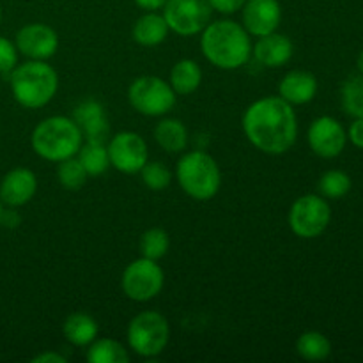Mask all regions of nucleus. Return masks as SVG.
<instances>
[{"instance_id": "obj_15", "label": "nucleus", "mask_w": 363, "mask_h": 363, "mask_svg": "<svg viewBox=\"0 0 363 363\" xmlns=\"http://www.w3.org/2000/svg\"><path fill=\"white\" fill-rule=\"evenodd\" d=\"M38 191V177L28 169H14L0 183V201L9 208L25 206Z\"/></svg>"}, {"instance_id": "obj_28", "label": "nucleus", "mask_w": 363, "mask_h": 363, "mask_svg": "<svg viewBox=\"0 0 363 363\" xmlns=\"http://www.w3.org/2000/svg\"><path fill=\"white\" fill-rule=\"evenodd\" d=\"M340 98H342V108L347 116L363 117V77H351L344 82L342 91H340Z\"/></svg>"}, {"instance_id": "obj_34", "label": "nucleus", "mask_w": 363, "mask_h": 363, "mask_svg": "<svg viewBox=\"0 0 363 363\" xmlns=\"http://www.w3.org/2000/svg\"><path fill=\"white\" fill-rule=\"evenodd\" d=\"M34 363H66V358L59 353H53V351H46V353L38 354V357L32 358Z\"/></svg>"}, {"instance_id": "obj_21", "label": "nucleus", "mask_w": 363, "mask_h": 363, "mask_svg": "<svg viewBox=\"0 0 363 363\" xmlns=\"http://www.w3.org/2000/svg\"><path fill=\"white\" fill-rule=\"evenodd\" d=\"M202 82V71L199 64L191 59H183L174 64L170 71V87L176 94L188 96L199 89Z\"/></svg>"}, {"instance_id": "obj_25", "label": "nucleus", "mask_w": 363, "mask_h": 363, "mask_svg": "<svg viewBox=\"0 0 363 363\" xmlns=\"http://www.w3.org/2000/svg\"><path fill=\"white\" fill-rule=\"evenodd\" d=\"M296 351L303 360L323 362L332 353V344L323 333L305 332L301 333L296 342Z\"/></svg>"}, {"instance_id": "obj_36", "label": "nucleus", "mask_w": 363, "mask_h": 363, "mask_svg": "<svg viewBox=\"0 0 363 363\" xmlns=\"http://www.w3.org/2000/svg\"><path fill=\"white\" fill-rule=\"evenodd\" d=\"M358 71H360V74L363 77V50L360 52V55H358Z\"/></svg>"}, {"instance_id": "obj_1", "label": "nucleus", "mask_w": 363, "mask_h": 363, "mask_svg": "<svg viewBox=\"0 0 363 363\" xmlns=\"http://www.w3.org/2000/svg\"><path fill=\"white\" fill-rule=\"evenodd\" d=\"M243 131L248 142L266 155H284L298 137V119L293 105L280 96L257 99L243 113Z\"/></svg>"}, {"instance_id": "obj_20", "label": "nucleus", "mask_w": 363, "mask_h": 363, "mask_svg": "<svg viewBox=\"0 0 363 363\" xmlns=\"http://www.w3.org/2000/svg\"><path fill=\"white\" fill-rule=\"evenodd\" d=\"M98 330L96 319L92 315L84 314V312L71 314L62 325V333L67 342L78 347L89 346L91 342H94L96 337H98Z\"/></svg>"}, {"instance_id": "obj_22", "label": "nucleus", "mask_w": 363, "mask_h": 363, "mask_svg": "<svg viewBox=\"0 0 363 363\" xmlns=\"http://www.w3.org/2000/svg\"><path fill=\"white\" fill-rule=\"evenodd\" d=\"M155 138L165 151L181 152L188 145L186 126L177 119H163L156 124Z\"/></svg>"}, {"instance_id": "obj_31", "label": "nucleus", "mask_w": 363, "mask_h": 363, "mask_svg": "<svg viewBox=\"0 0 363 363\" xmlns=\"http://www.w3.org/2000/svg\"><path fill=\"white\" fill-rule=\"evenodd\" d=\"M18 50L16 45L6 38H0V74H11V71L16 67Z\"/></svg>"}, {"instance_id": "obj_10", "label": "nucleus", "mask_w": 363, "mask_h": 363, "mask_svg": "<svg viewBox=\"0 0 363 363\" xmlns=\"http://www.w3.org/2000/svg\"><path fill=\"white\" fill-rule=\"evenodd\" d=\"M213 7L209 0H167L163 18L176 34L195 35L204 30L211 20Z\"/></svg>"}, {"instance_id": "obj_8", "label": "nucleus", "mask_w": 363, "mask_h": 363, "mask_svg": "<svg viewBox=\"0 0 363 363\" xmlns=\"http://www.w3.org/2000/svg\"><path fill=\"white\" fill-rule=\"evenodd\" d=\"M287 220H289L291 230L298 238L312 240V238L321 236L330 225L332 209L321 195H303L291 206Z\"/></svg>"}, {"instance_id": "obj_19", "label": "nucleus", "mask_w": 363, "mask_h": 363, "mask_svg": "<svg viewBox=\"0 0 363 363\" xmlns=\"http://www.w3.org/2000/svg\"><path fill=\"white\" fill-rule=\"evenodd\" d=\"M169 25H167L163 14H156L155 11H147L144 16L138 18L133 25V41L142 46H158L162 45L169 34Z\"/></svg>"}, {"instance_id": "obj_35", "label": "nucleus", "mask_w": 363, "mask_h": 363, "mask_svg": "<svg viewBox=\"0 0 363 363\" xmlns=\"http://www.w3.org/2000/svg\"><path fill=\"white\" fill-rule=\"evenodd\" d=\"M140 9L145 11H156V9H163L167 0H133Z\"/></svg>"}, {"instance_id": "obj_24", "label": "nucleus", "mask_w": 363, "mask_h": 363, "mask_svg": "<svg viewBox=\"0 0 363 363\" xmlns=\"http://www.w3.org/2000/svg\"><path fill=\"white\" fill-rule=\"evenodd\" d=\"M89 363H128L130 354L126 347L113 339H96L89 344L87 350Z\"/></svg>"}, {"instance_id": "obj_38", "label": "nucleus", "mask_w": 363, "mask_h": 363, "mask_svg": "<svg viewBox=\"0 0 363 363\" xmlns=\"http://www.w3.org/2000/svg\"><path fill=\"white\" fill-rule=\"evenodd\" d=\"M0 21H2V9H0Z\"/></svg>"}, {"instance_id": "obj_27", "label": "nucleus", "mask_w": 363, "mask_h": 363, "mask_svg": "<svg viewBox=\"0 0 363 363\" xmlns=\"http://www.w3.org/2000/svg\"><path fill=\"white\" fill-rule=\"evenodd\" d=\"M87 172H85V169L82 167L80 160L77 156H71V158L59 162L57 179H59L60 186L66 188V190H80L85 184V181H87Z\"/></svg>"}, {"instance_id": "obj_7", "label": "nucleus", "mask_w": 363, "mask_h": 363, "mask_svg": "<svg viewBox=\"0 0 363 363\" xmlns=\"http://www.w3.org/2000/svg\"><path fill=\"white\" fill-rule=\"evenodd\" d=\"M128 99L130 105L142 116L160 117L174 108L176 92L163 78L145 74L131 82L128 89Z\"/></svg>"}, {"instance_id": "obj_29", "label": "nucleus", "mask_w": 363, "mask_h": 363, "mask_svg": "<svg viewBox=\"0 0 363 363\" xmlns=\"http://www.w3.org/2000/svg\"><path fill=\"white\" fill-rule=\"evenodd\" d=\"M319 194L325 199H342L351 190V177L342 170H328L319 179Z\"/></svg>"}, {"instance_id": "obj_23", "label": "nucleus", "mask_w": 363, "mask_h": 363, "mask_svg": "<svg viewBox=\"0 0 363 363\" xmlns=\"http://www.w3.org/2000/svg\"><path fill=\"white\" fill-rule=\"evenodd\" d=\"M77 158L80 160L82 167L85 169L87 176H101L110 167L108 151L105 144L99 140H87L77 152Z\"/></svg>"}, {"instance_id": "obj_11", "label": "nucleus", "mask_w": 363, "mask_h": 363, "mask_svg": "<svg viewBox=\"0 0 363 363\" xmlns=\"http://www.w3.org/2000/svg\"><path fill=\"white\" fill-rule=\"evenodd\" d=\"M110 165L123 174H137L149 162L147 144L135 131H121L112 137L108 147Z\"/></svg>"}, {"instance_id": "obj_9", "label": "nucleus", "mask_w": 363, "mask_h": 363, "mask_svg": "<svg viewBox=\"0 0 363 363\" xmlns=\"http://www.w3.org/2000/svg\"><path fill=\"white\" fill-rule=\"evenodd\" d=\"M163 282H165V275L158 261L142 257L126 266L121 286L130 300L149 301L162 293Z\"/></svg>"}, {"instance_id": "obj_2", "label": "nucleus", "mask_w": 363, "mask_h": 363, "mask_svg": "<svg viewBox=\"0 0 363 363\" xmlns=\"http://www.w3.org/2000/svg\"><path fill=\"white\" fill-rule=\"evenodd\" d=\"M201 50L206 59L220 69H238L252 55L250 34L233 20H218L202 30Z\"/></svg>"}, {"instance_id": "obj_13", "label": "nucleus", "mask_w": 363, "mask_h": 363, "mask_svg": "<svg viewBox=\"0 0 363 363\" xmlns=\"http://www.w3.org/2000/svg\"><path fill=\"white\" fill-rule=\"evenodd\" d=\"M59 48V35L50 25H25L16 34V50L30 60H46L55 55Z\"/></svg>"}, {"instance_id": "obj_17", "label": "nucleus", "mask_w": 363, "mask_h": 363, "mask_svg": "<svg viewBox=\"0 0 363 363\" xmlns=\"http://www.w3.org/2000/svg\"><path fill=\"white\" fill-rule=\"evenodd\" d=\"M279 94L289 105H305V103H311L318 94V80L308 71H289L280 80Z\"/></svg>"}, {"instance_id": "obj_16", "label": "nucleus", "mask_w": 363, "mask_h": 363, "mask_svg": "<svg viewBox=\"0 0 363 363\" xmlns=\"http://www.w3.org/2000/svg\"><path fill=\"white\" fill-rule=\"evenodd\" d=\"M73 121L78 124L84 137L87 140H99L105 142L106 135H108L110 124L108 117H106L105 106L96 99H87L77 105L73 110Z\"/></svg>"}, {"instance_id": "obj_33", "label": "nucleus", "mask_w": 363, "mask_h": 363, "mask_svg": "<svg viewBox=\"0 0 363 363\" xmlns=\"http://www.w3.org/2000/svg\"><path fill=\"white\" fill-rule=\"evenodd\" d=\"M347 138L351 140V144L363 149V117L354 119V123L350 126V131H347Z\"/></svg>"}, {"instance_id": "obj_30", "label": "nucleus", "mask_w": 363, "mask_h": 363, "mask_svg": "<svg viewBox=\"0 0 363 363\" xmlns=\"http://www.w3.org/2000/svg\"><path fill=\"white\" fill-rule=\"evenodd\" d=\"M142 181L152 191H162L172 181V174L162 162H147L140 170Z\"/></svg>"}, {"instance_id": "obj_26", "label": "nucleus", "mask_w": 363, "mask_h": 363, "mask_svg": "<svg viewBox=\"0 0 363 363\" xmlns=\"http://www.w3.org/2000/svg\"><path fill=\"white\" fill-rule=\"evenodd\" d=\"M170 247V238L167 230L160 229V227H152L142 234L140 241H138V248H140L142 257L151 259V261H160L167 255Z\"/></svg>"}, {"instance_id": "obj_37", "label": "nucleus", "mask_w": 363, "mask_h": 363, "mask_svg": "<svg viewBox=\"0 0 363 363\" xmlns=\"http://www.w3.org/2000/svg\"><path fill=\"white\" fill-rule=\"evenodd\" d=\"M2 211H4V208H2V201H0V218H2Z\"/></svg>"}, {"instance_id": "obj_6", "label": "nucleus", "mask_w": 363, "mask_h": 363, "mask_svg": "<svg viewBox=\"0 0 363 363\" xmlns=\"http://www.w3.org/2000/svg\"><path fill=\"white\" fill-rule=\"evenodd\" d=\"M170 339V326L160 312L144 311L128 325V346L138 357L155 358L165 351Z\"/></svg>"}, {"instance_id": "obj_14", "label": "nucleus", "mask_w": 363, "mask_h": 363, "mask_svg": "<svg viewBox=\"0 0 363 363\" xmlns=\"http://www.w3.org/2000/svg\"><path fill=\"white\" fill-rule=\"evenodd\" d=\"M241 11L245 30L255 38L277 32L282 21V7L279 0H247Z\"/></svg>"}, {"instance_id": "obj_4", "label": "nucleus", "mask_w": 363, "mask_h": 363, "mask_svg": "<svg viewBox=\"0 0 363 363\" xmlns=\"http://www.w3.org/2000/svg\"><path fill=\"white\" fill-rule=\"evenodd\" d=\"M11 91L14 99L25 108H41L48 105L59 89L57 71L45 60H28L11 71Z\"/></svg>"}, {"instance_id": "obj_32", "label": "nucleus", "mask_w": 363, "mask_h": 363, "mask_svg": "<svg viewBox=\"0 0 363 363\" xmlns=\"http://www.w3.org/2000/svg\"><path fill=\"white\" fill-rule=\"evenodd\" d=\"M247 0H209L211 7L222 14H234L241 11Z\"/></svg>"}, {"instance_id": "obj_3", "label": "nucleus", "mask_w": 363, "mask_h": 363, "mask_svg": "<svg viewBox=\"0 0 363 363\" xmlns=\"http://www.w3.org/2000/svg\"><path fill=\"white\" fill-rule=\"evenodd\" d=\"M84 133L73 119L64 116L46 117L32 131L30 144L38 156L46 162H62L77 156Z\"/></svg>"}, {"instance_id": "obj_5", "label": "nucleus", "mask_w": 363, "mask_h": 363, "mask_svg": "<svg viewBox=\"0 0 363 363\" xmlns=\"http://www.w3.org/2000/svg\"><path fill=\"white\" fill-rule=\"evenodd\" d=\"M179 186L195 201H209L222 186V172L215 158L202 151H191L181 156L176 167Z\"/></svg>"}, {"instance_id": "obj_12", "label": "nucleus", "mask_w": 363, "mask_h": 363, "mask_svg": "<svg viewBox=\"0 0 363 363\" xmlns=\"http://www.w3.org/2000/svg\"><path fill=\"white\" fill-rule=\"evenodd\" d=\"M307 138L315 155L332 160L337 158L346 147L347 133L339 121L330 116H323L311 124Z\"/></svg>"}, {"instance_id": "obj_18", "label": "nucleus", "mask_w": 363, "mask_h": 363, "mask_svg": "<svg viewBox=\"0 0 363 363\" xmlns=\"http://www.w3.org/2000/svg\"><path fill=\"white\" fill-rule=\"evenodd\" d=\"M294 53L293 41L287 35L272 32L259 38L254 46V57L259 64L266 67H280L291 60Z\"/></svg>"}]
</instances>
